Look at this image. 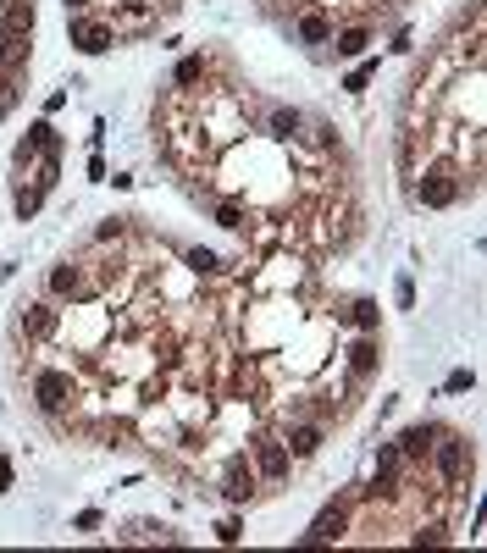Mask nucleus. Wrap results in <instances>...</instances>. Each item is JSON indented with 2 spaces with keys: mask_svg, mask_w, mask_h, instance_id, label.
I'll use <instances>...</instances> for the list:
<instances>
[{
  "mask_svg": "<svg viewBox=\"0 0 487 553\" xmlns=\"http://www.w3.org/2000/svg\"><path fill=\"white\" fill-rule=\"evenodd\" d=\"M460 194H465V177H460L449 161L427 166V172H421V183H415V199H421L427 211H449V205H460Z\"/></svg>",
  "mask_w": 487,
  "mask_h": 553,
  "instance_id": "1",
  "label": "nucleus"
},
{
  "mask_svg": "<svg viewBox=\"0 0 487 553\" xmlns=\"http://www.w3.org/2000/svg\"><path fill=\"white\" fill-rule=\"evenodd\" d=\"M443 443H432V459H438V476L449 481V488H460V481L471 476V448L460 432H438Z\"/></svg>",
  "mask_w": 487,
  "mask_h": 553,
  "instance_id": "2",
  "label": "nucleus"
},
{
  "mask_svg": "<svg viewBox=\"0 0 487 553\" xmlns=\"http://www.w3.org/2000/svg\"><path fill=\"white\" fill-rule=\"evenodd\" d=\"M50 294H56V299H66V305H95V288H89V276H84V266H78V260L50 266Z\"/></svg>",
  "mask_w": 487,
  "mask_h": 553,
  "instance_id": "3",
  "label": "nucleus"
},
{
  "mask_svg": "<svg viewBox=\"0 0 487 553\" xmlns=\"http://www.w3.org/2000/svg\"><path fill=\"white\" fill-rule=\"evenodd\" d=\"M249 454H255V476H260V481H289V470H294V454H289L283 443H271V437H255V443H249Z\"/></svg>",
  "mask_w": 487,
  "mask_h": 553,
  "instance_id": "4",
  "label": "nucleus"
},
{
  "mask_svg": "<svg viewBox=\"0 0 487 553\" xmlns=\"http://www.w3.org/2000/svg\"><path fill=\"white\" fill-rule=\"evenodd\" d=\"M255 493H260L255 465H249L244 454H233V459H228V470H222V498H228V504H249Z\"/></svg>",
  "mask_w": 487,
  "mask_h": 553,
  "instance_id": "5",
  "label": "nucleus"
},
{
  "mask_svg": "<svg viewBox=\"0 0 487 553\" xmlns=\"http://www.w3.org/2000/svg\"><path fill=\"white\" fill-rule=\"evenodd\" d=\"M73 45H78L84 55H106V50L117 45V28L100 23V17H84V12H78V17H73Z\"/></svg>",
  "mask_w": 487,
  "mask_h": 553,
  "instance_id": "6",
  "label": "nucleus"
},
{
  "mask_svg": "<svg viewBox=\"0 0 487 553\" xmlns=\"http://www.w3.org/2000/svg\"><path fill=\"white\" fill-rule=\"evenodd\" d=\"M343 531H350V504H327V509L316 515V526H310L299 542H305V548H316V542H338Z\"/></svg>",
  "mask_w": 487,
  "mask_h": 553,
  "instance_id": "7",
  "label": "nucleus"
},
{
  "mask_svg": "<svg viewBox=\"0 0 487 553\" xmlns=\"http://www.w3.org/2000/svg\"><path fill=\"white\" fill-rule=\"evenodd\" d=\"M34 398H39L45 415H61V404L73 398V382H66V371H39V377H34Z\"/></svg>",
  "mask_w": 487,
  "mask_h": 553,
  "instance_id": "8",
  "label": "nucleus"
},
{
  "mask_svg": "<svg viewBox=\"0 0 487 553\" xmlns=\"http://www.w3.org/2000/svg\"><path fill=\"white\" fill-rule=\"evenodd\" d=\"M17 332H23V337H34V343H45V337H56V332H61V316H56L50 305H28V310L17 316Z\"/></svg>",
  "mask_w": 487,
  "mask_h": 553,
  "instance_id": "9",
  "label": "nucleus"
},
{
  "mask_svg": "<svg viewBox=\"0 0 487 553\" xmlns=\"http://www.w3.org/2000/svg\"><path fill=\"white\" fill-rule=\"evenodd\" d=\"M34 28V0H0V39H23Z\"/></svg>",
  "mask_w": 487,
  "mask_h": 553,
  "instance_id": "10",
  "label": "nucleus"
},
{
  "mask_svg": "<svg viewBox=\"0 0 487 553\" xmlns=\"http://www.w3.org/2000/svg\"><path fill=\"white\" fill-rule=\"evenodd\" d=\"M399 476H404V454H399V443H382L377 448V481H371V493H393Z\"/></svg>",
  "mask_w": 487,
  "mask_h": 553,
  "instance_id": "11",
  "label": "nucleus"
},
{
  "mask_svg": "<svg viewBox=\"0 0 487 553\" xmlns=\"http://www.w3.org/2000/svg\"><path fill=\"white\" fill-rule=\"evenodd\" d=\"M178 432H183V421H178V415L172 409H145V415H138V437H156V443H178Z\"/></svg>",
  "mask_w": 487,
  "mask_h": 553,
  "instance_id": "12",
  "label": "nucleus"
},
{
  "mask_svg": "<svg viewBox=\"0 0 487 553\" xmlns=\"http://www.w3.org/2000/svg\"><path fill=\"white\" fill-rule=\"evenodd\" d=\"M443 427H410L404 437H399V454H404V465H421L427 454H432V437H438Z\"/></svg>",
  "mask_w": 487,
  "mask_h": 553,
  "instance_id": "13",
  "label": "nucleus"
},
{
  "mask_svg": "<svg viewBox=\"0 0 487 553\" xmlns=\"http://www.w3.org/2000/svg\"><path fill=\"white\" fill-rule=\"evenodd\" d=\"M321 437H327V432H321L316 421H299V427H289V437H283V448H289L294 459H310V454L321 448Z\"/></svg>",
  "mask_w": 487,
  "mask_h": 553,
  "instance_id": "14",
  "label": "nucleus"
},
{
  "mask_svg": "<svg viewBox=\"0 0 487 553\" xmlns=\"http://www.w3.org/2000/svg\"><path fill=\"white\" fill-rule=\"evenodd\" d=\"M377 366H382V343H377V337H360L355 349H350V377H360V382H366Z\"/></svg>",
  "mask_w": 487,
  "mask_h": 553,
  "instance_id": "15",
  "label": "nucleus"
},
{
  "mask_svg": "<svg viewBox=\"0 0 487 553\" xmlns=\"http://www.w3.org/2000/svg\"><path fill=\"white\" fill-rule=\"evenodd\" d=\"M183 271H188V276H222V260H217L211 249L194 244V249H183Z\"/></svg>",
  "mask_w": 487,
  "mask_h": 553,
  "instance_id": "16",
  "label": "nucleus"
},
{
  "mask_svg": "<svg viewBox=\"0 0 487 553\" xmlns=\"http://www.w3.org/2000/svg\"><path fill=\"white\" fill-rule=\"evenodd\" d=\"M23 138H28L34 150H45V156H61V133L50 127V116H39V122H34V127H28Z\"/></svg>",
  "mask_w": 487,
  "mask_h": 553,
  "instance_id": "17",
  "label": "nucleus"
},
{
  "mask_svg": "<svg viewBox=\"0 0 487 553\" xmlns=\"http://www.w3.org/2000/svg\"><path fill=\"white\" fill-rule=\"evenodd\" d=\"M327 34H332V17L327 12H305L299 17V39L305 45H327Z\"/></svg>",
  "mask_w": 487,
  "mask_h": 553,
  "instance_id": "18",
  "label": "nucleus"
},
{
  "mask_svg": "<svg viewBox=\"0 0 487 553\" xmlns=\"http://www.w3.org/2000/svg\"><path fill=\"white\" fill-rule=\"evenodd\" d=\"M299 127H305V116H299V111H283V106L271 111V133H277V138H299Z\"/></svg>",
  "mask_w": 487,
  "mask_h": 553,
  "instance_id": "19",
  "label": "nucleus"
},
{
  "mask_svg": "<svg viewBox=\"0 0 487 553\" xmlns=\"http://www.w3.org/2000/svg\"><path fill=\"white\" fill-rule=\"evenodd\" d=\"M199 78H205V55H183V61H178V73H172V84L188 89V84H199Z\"/></svg>",
  "mask_w": 487,
  "mask_h": 553,
  "instance_id": "20",
  "label": "nucleus"
},
{
  "mask_svg": "<svg viewBox=\"0 0 487 553\" xmlns=\"http://www.w3.org/2000/svg\"><path fill=\"white\" fill-rule=\"evenodd\" d=\"M366 45H371V28H343L338 34V55H360Z\"/></svg>",
  "mask_w": 487,
  "mask_h": 553,
  "instance_id": "21",
  "label": "nucleus"
},
{
  "mask_svg": "<svg viewBox=\"0 0 487 553\" xmlns=\"http://www.w3.org/2000/svg\"><path fill=\"white\" fill-rule=\"evenodd\" d=\"M350 321H355L360 332H377V305H371V299H355V305H350Z\"/></svg>",
  "mask_w": 487,
  "mask_h": 553,
  "instance_id": "22",
  "label": "nucleus"
},
{
  "mask_svg": "<svg viewBox=\"0 0 487 553\" xmlns=\"http://www.w3.org/2000/svg\"><path fill=\"white\" fill-rule=\"evenodd\" d=\"M122 233H127V227H122V216H106V222L95 227V244H122Z\"/></svg>",
  "mask_w": 487,
  "mask_h": 553,
  "instance_id": "23",
  "label": "nucleus"
},
{
  "mask_svg": "<svg viewBox=\"0 0 487 553\" xmlns=\"http://www.w3.org/2000/svg\"><path fill=\"white\" fill-rule=\"evenodd\" d=\"M217 222H222L228 233H244V227H249V216L238 211V205H222V211H217Z\"/></svg>",
  "mask_w": 487,
  "mask_h": 553,
  "instance_id": "24",
  "label": "nucleus"
},
{
  "mask_svg": "<svg viewBox=\"0 0 487 553\" xmlns=\"http://www.w3.org/2000/svg\"><path fill=\"white\" fill-rule=\"evenodd\" d=\"M371 73H377V66H371V61H366V66H355V73H350V78H343V89H350V95H360V89L371 84Z\"/></svg>",
  "mask_w": 487,
  "mask_h": 553,
  "instance_id": "25",
  "label": "nucleus"
},
{
  "mask_svg": "<svg viewBox=\"0 0 487 553\" xmlns=\"http://www.w3.org/2000/svg\"><path fill=\"white\" fill-rule=\"evenodd\" d=\"M316 145H321V150H338V127H332V122L316 127Z\"/></svg>",
  "mask_w": 487,
  "mask_h": 553,
  "instance_id": "26",
  "label": "nucleus"
},
{
  "mask_svg": "<svg viewBox=\"0 0 487 553\" xmlns=\"http://www.w3.org/2000/svg\"><path fill=\"white\" fill-rule=\"evenodd\" d=\"M415 542H449V526H438V520H432L427 531H415Z\"/></svg>",
  "mask_w": 487,
  "mask_h": 553,
  "instance_id": "27",
  "label": "nucleus"
},
{
  "mask_svg": "<svg viewBox=\"0 0 487 553\" xmlns=\"http://www.w3.org/2000/svg\"><path fill=\"white\" fill-rule=\"evenodd\" d=\"M73 526H78V531H100V509H84V515H78Z\"/></svg>",
  "mask_w": 487,
  "mask_h": 553,
  "instance_id": "28",
  "label": "nucleus"
},
{
  "mask_svg": "<svg viewBox=\"0 0 487 553\" xmlns=\"http://www.w3.org/2000/svg\"><path fill=\"white\" fill-rule=\"evenodd\" d=\"M217 537H222V542H238V537H244V526H238V520H222V526H217Z\"/></svg>",
  "mask_w": 487,
  "mask_h": 553,
  "instance_id": "29",
  "label": "nucleus"
},
{
  "mask_svg": "<svg viewBox=\"0 0 487 553\" xmlns=\"http://www.w3.org/2000/svg\"><path fill=\"white\" fill-rule=\"evenodd\" d=\"M399 305H404V310L415 305V283H410V276H399Z\"/></svg>",
  "mask_w": 487,
  "mask_h": 553,
  "instance_id": "30",
  "label": "nucleus"
},
{
  "mask_svg": "<svg viewBox=\"0 0 487 553\" xmlns=\"http://www.w3.org/2000/svg\"><path fill=\"white\" fill-rule=\"evenodd\" d=\"M6 493H12V465L0 459V498H6Z\"/></svg>",
  "mask_w": 487,
  "mask_h": 553,
  "instance_id": "31",
  "label": "nucleus"
},
{
  "mask_svg": "<svg viewBox=\"0 0 487 553\" xmlns=\"http://www.w3.org/2000/svg\"><path fill=\"white\" fill-rule=\"evenodd\" d=\"M89 6V0H66V12H84Z\"/></svg>",
  "mask_w": 487,
  "mask_h": 553,
  "instance_id": "32",
  "label": "nucleus"
}]
</instances>
